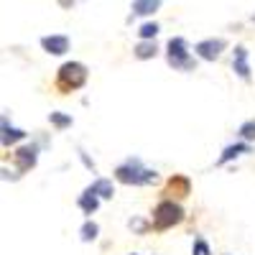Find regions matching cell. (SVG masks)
Wrapping results in <instances>:
<instances>
[{
	"label": "cell",
	"mask_w": 255,
	"mask_h": 255,
	"mask_svg": "<svg viewBox=\"0 0 255 255\" xmlns=\"http://www.w3.org/2000/svg\"><path fill=\"white\" fill-rule=\"evenodd\" d=\"M191 253H194V255H212V253H209V245H207L202 238L194 240V248H191Z\"/></svg>",
	"instance_id": "d6986e66"
},
{
	"label": "cell",
	"mask_w": 255,
	"mask_h": 255,
	"mask_svg": "<svg viewBox=\"0 0 255 255\" xmlns=\"http://www.w3.org/2000/svg\"><path fill=\"white\" fill-rule=\"evenodd\" d=\"M156 41H140V44L135 46V56L138 59H153L156 56Z\"/></svg>",
	"instance_id": "5bb4252c"
},
{
	"label": "cell",
	"mask_w": 255,
	"mask_h": 255,
	"mask_svg": "<svg viewBox=\"0 0 255 255\" xmlns=\"http://www.w3.org/2000/svg\"><path fill=\"white\" fill-rule=\"evenodd\" d=\"M184 220V209L171 202V199H166L161 202L156 209H153V230H168V227H174Z\"/></svg>",
	"instance_id": "277c9868"
},
{
	"label": "cell",
	"mask_w": 255,
	"mask_h": 255,
	"mask_svg": "<svg viewBox=\"0 0 255 255\" xmlns=\"http://www.w3.org/2000/svg\"><path fill=\"white\" fill-rule=\"evenodd\" d=\"M166 61L171 64L174 69H181V72H189V69H194V59H191L189 54V46H186V41L181 36L171 38L168 41V46H166Z\"/></svg>",
	"instance_id": "3957f363"
},
{
	"label": "cell",
	"mask_w": 255,
	"mask_h": 255,
	"mask_svg": "<svg viewBox=\"0 0 255 255\" xmlns=\"http://www.w3.org/2000/svg\"><path fill=\"white\" fill-rule=\"evenodd\" d=\"M79 156H82V161H84V166H87V168H92V171H95V163L90 161V156H87V153H84V151H79Z\"/></svg>",
	"instance_id": "44dd1931"
},
{
	"label": "cell",
	"mask_w": 255,
	"mask_h": 255,
	"mask_svg": "<svg viewBox=\"0 0 255 255\" xmlns=\"http://www.w3.org/2000/svg\"><path fill=\"white\" fill-rule=\"evenodd\" d=\"M49 123L56 125V128H69V125H72V118L64 115V113H51V115H49Z\"/></svg>",
	"instance_id": "e0dca14e"
},
{
	"label": "cell",
	"mask_w": 255,
	"mask_h": 255,
	"mask_svg": "<svg viewBox=\"0 0 255 255\" xmlns=\"http://www.w3.org/2000/svg\"><path fill=\"white\" fill-rule=\"evenodd\" d=\"M0 133H3V143H18V140H23L26 138V133L20 130V128H10L8 125V120L5 118H0Z\"/></svg>",
	"instance_id": "30bf717a"
},
{
	"label": "cell",
	"mask_w": 255,
	"mask_h": 255,
	"mask_svg": "<svg viewBox=\"0 0 255 255\" xmlns=\"http://www.w3.org/2000/svg\"><path fill=\"white\" fill-rule=\"evenodd\" d=\"M87 191H92V194H95L97 199H113L115 186H113V181H110V179H97L92 186H87Z\"/></svg>",
	"instance_id": "9c48e42d"
},
{
	"label": "cell",
	"mask_w": 255,
	"mask_h": 255,
	"mask_svg": "<svg viewBox=\"0 0 255 255\" xmlns=\"http://www.w3.org/2000/svg\"><path fill=\"white\" fill-rule=\"evenodd\" d=\"M232 69H235V74L240 79H250V64H248V49L245 46H238L235 54H232Z\"/></svg>",
	"instance_id": "ba28073f"
},
{
	"label": "cell",
	"mask_w": 255,
	"mask_h": 255,
	"mask_svg": "<svg viewBox=\"0 0 255 255\" xmlns=\"http://www.w3.org/2000/svg\"><path fill=\"white\" fill-rule=\"evenodd\" d=\"M79 235H82V240L84 243H92V240H97V235H100V227H97V222H84L82 225V230H79Z\"/></svg>",
	"instance_id": "9a60e30c"
},
{
	"label": "cell",
	"mask_w": 255,
	"mask_h": 255,
	"mask_svg": "<svg viewBox=\"0 0 255 255\" xmlns=\"http://www.w3.org/2000/svg\"><path fill=\"white\" fill-rule=\"evenodd\" d=\"M225 38H204V41H199V44L194 46V54L199 56V59H204V61H215L222 51H225Z\"/></svg>",
	"instance_id": "5b68a950"
},
{
	"label": "cell",
	"mask_w": 255,
	"mask_h": 255,
	"mask_svg": "<svg viewBox=\"0 0 255 255\" xmlns=\"http://www.w3.org/2000/svg\"><path fill=\"white\" fill-rule=\"evenodd\" d=\"M130 227H135L138 232H143V230H145V222H140V220H135V222H133V220H130Z\"/></svg>",
	"instance_id": "7402d4cb"
},
{
	"label": "cell",
	"mask_w": 255,
	"mask_h": 255,
	"mask_svg": "<svg viewBox=\"0 0 255 255\" xmlns=\"http://www.w3.org/2000/svg\"><path fill=\"white\" fill-rule=\"evenodd\" d=\"M41 46H44V51H49L54 56H61V54L69 51V36H64V33L44 36V38H41Z\"/></svg>",
	"instance_id": "52a82bcc"
},
{
	"label": "cell",
	"mask_w": 255,
	"mask_h": 255,
	"mask_svg": "<svg viewBox=\"0 0 255 255\" xmlns=\"http://www.w3.org/2000/svg\"><path fill=\"white\" fill-rule=\"evenodd\" d=\"M238 133H240L243 140H255V120H245Z\"/></svg>",
	"instance_id": "2e32d148"
},
{
	"label": "cell",
	"mask_w": 255,
	"mask_h": 255,
	"mask_svg": "<svg viewBox=\"0 0 255 255\" xmlns=\"http://www.w3.org/2000/svg\"><path fill=\"white\" fill-rule=\"evenodd\" d=\"M100 207V199L92 194V191H84V194L79 197V209L84 212V215H95Z\"/></svg>",
	"instance_id": "4fadbf2b"
},
{
	"label": "cell",
	"mask_w": 255,
	"mask_h": 255,
	"mask_svg": "<svg viewBox=\"0 0 255 255\" xmlns=\"http://www.w3.org/2000/svg\"><path fill=\"white\" fill-rule=\"evenodd\" d=\"M115 179L123 184H133V186H145V184H153L158 179V174L153 168H145L140 163V158H128L125 163H120L115 168Z\"/></svg>",
	"instance_id": "6da1fadb"
},
{
	"label": "cell",
	"mask_w": 255,
	"mask_h": 255,
	"mask_svg": "<svg viewBox=\"0 0 255 255\" xmlns=\"http://www.w3.org/2000/svg\"><path fill=\"white\" fill-rule=\"evenodd\" d=\"M158 8H161L158 0H135V3L130 5L133 15H151V13H156Z\"/></svg>",
	"instance_id": "7c38bea8"
},
{
	"label": "cell",
	"mask_w": 255,
	"mask_h": 255,
	"mask_svg": "<svg viewBox=\"0 0 255 255\" xmlns=\"http://www.w3.org/2000/svg\"><path fill=\"white\" fill-rule=\"evenodd\" d=\"M38 161V145H20L15 151V163H18V171H31Z\"/></svg>",
	"instance_id": "8992f818"
},
{
	"label": "cell",
	"mask_w": 255,
	"mask_h": 255,
	"mask_svg": "<svg viewBox=\"0 0 255 255\" xmlns=\"http://www.w3.org/2000/svg\"><path fill=\"white\" fill-rule=\"evenodd\" d=\"M0 179H10V181H15V179H20V174H10V171H5V168H0Z\"/></svg>",
	"instance_id": "ffe728a7"
},
{
	"label": "cell",
	"mask_w": 255,
	"mask_h": 255,
	"mask_svg": "<svg viewBox=\"0 0 255 255\" xmlns=\"http://www.w3.org/2000/svg\"><path fill=\"white\" fill-rule=\"evenodd\" d=\"M253 148L248 145V143H235V145H227L225 148V153L217 158V163L222 166V163H227V161H232V158H238V156H243V153H250Z\"/></svg>",
	"instance_id": "8fae6325"
},
{
	"label": "cell",
	"mask_w": 255,
	"mask_h": 255,
	"mask_svg": "<svg viewBox=\"0 0 255 255\" xmlns=\"http://www.w3.org/2000/svg\"><path fill=\"white\" fill-rule=\"evenodd\" d=\"M138 33H140V38H143V41H153V38H156V33H158V26H156V23H143Z\"/></svg>",
	"instance_id": "ac0fdd59"
},
{
	"label": "cell",
	"mask_w": 255,
	"mask_h": 255,
	"mask_svg": "<svg viewBox=\"0 0 255 255\" xmlns=\"http://www.w3.org/2000/svg\"><path fill=\"white\" fill-rule=\"evenodd\" d=\"M84 82H87V67H84V64H79V61L61 64L59 72H56V87H59L61 92L79 90Z\"/></svg>",
	"instance_id": "7a4b0ae2"
}]
</instances>
